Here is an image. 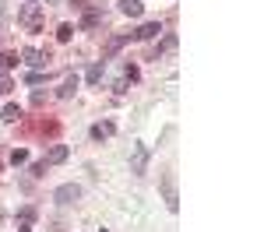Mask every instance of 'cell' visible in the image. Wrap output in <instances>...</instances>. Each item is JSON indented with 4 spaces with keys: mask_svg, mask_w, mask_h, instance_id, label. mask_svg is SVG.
<instances>
[{
    "mask_svg": "<svg viewBox=\"0 0 264 232\" xmlns=\"http://www.w3.org/2000/svg\"><path fill=\"white\" fill-rule=\"evenodd\" d=\"M53 200H56V204H60V208L74 204V200H81V186H78V183H64V186H56Z\"/></svg>",
    "mask_w": 264,
    "mask_h": 232,
    "instance_id": "1",
    "label": "cell"
},
{
    "mask_svg": "<svg viewBox=\"0 0 264 232\" xmlns=\"http://www.w3.org/2000/svg\"><path fill=\"white\" fill-rule=\"evenodd\" d=\"M162 200H166V208H169V211H180V194H176V180H173V172H166V176H162Z\"/></svg>",
    "mask_w": 264,
    "mask_h": 232,
    "instance_id": "2",
    "label": "cell"
},
{
    "mask_svg": "<svg viewBox=\"0 0 264 232\" xmlns=\"http://www.w3.org/2000/svg\"><path fill=\"white\" fill-rule=\"evenodd\" d=\"M144 166H148V148L144 144H134V158H130V172H144Z\"/></svg>",
    "mask_w": 264,
    "mask_h": 232,
    "instance_id": "3",
    "label": "cell"
},
{
    "mask_svg": "<svg viewBox=\"0 0 264 232\" xmlns=\"http://www.w3.org/2000/svg\"><path fill=\"white\" fill-rule=\"evenodd\" d=\"M67 155H70V148H67V144H53V148L46 151V158H42V162H46V166H56V162H67Z\"/></svg>",
    "mask_w": 264,
    "mask_h": 232,
    "instance_id": "4",
    "label": "cell"
},
{
    "mask_svg": "<svg viewBox=\"0 0 264 232\" xmlns=\"http://www.w3.org/2000/svg\"><path fill=\"white\" fill-rule=\"evenodd\" d=\"M21 60H25L28 67H42V64L50 60V53H42V50H32V46H28V50H21Z\"/></svg>",
    "mask_w": 264,
    "mask_h": 232,
    "instance_id": "5",
    "label": "cell"
},
{
    "mask_svg": "<svg viewBox=\"0 0 264 232\" xmlns=\"http://www.w3.org/2000/svg\"><path fill=\"white\" fill-rule=\"evenodd\" d=\"M116 4H120V14H127V18H141V11H144L141 0H116Z\"/></svg>",
    "mask_w": 264,
    "mask_h": 232,
    "instance_id": "6",
    "label": "cell"
},
{
    "mask_svg": "<svg viewBox=\"0 0 264 232\" xmlns=\"http://www.w3.org/2000/svg\"><path fill=\"white\" fill-rule=\"evenodd\" d=\"M78 84H81V81H78V74H67V78H64V84H60V92H56V95H60V99H70V95L78 92Z\"/></svg>",
    "mask_w": 264,
    "mask_h": 232,
    "instance_id": "7",
    "label": "cell"
},
{
    "mask_svg": "<svg viewBox=\"0 0 264 232\" xmlns=\"http://www.w3.org/2000/svg\"><path fill=\"white\" fill-rule=\"evenodd\" d=\"M158 32H162V25H158V21H148V25H141L134 35H138V39H155Z\"/></svg>",
    "mask_w": 264,
    "mask_h": 232,
    "instance_id": "8",
    "label": "cell"
},
{
    "mask_svg": "<svg viewBox=\"0 0 264 232\" xmlns=\"http://www.w3.org/2000/svg\"><path fill=\"white\" fill-rule=\"evenodd\" d=\"M102 70H106V64H92V67L85 70V81H88V84H99V81H102Z\"/></svg>",
    "mask_w": 264,
    "mask_h": 232,
    "instance_id": "9",
    "label": "cell"
},
{
    "mask_svg": "<svg viewBox=\"0 0 264 232\" xmlns=\"http://www.w3.org/2000/svg\"><path fill=\"white\" fill-rule=\"evenodd\" d=\"M99 21H102V11H99V7H92V11H88L85 18H81V28H95Z\"/></svg>",
    "mask_w": 264,
    "mask_h": 232,
    "instance_id": "10",
    "label": "cell"
},
{
    "mask_svg": "<svg viewBox=\"0 0 264 232\" xmlns=\"http://www.w3.org/2000/svg\"><path fill=\"white\" fill-rule=\"evenodd\" d=\"M113 134V123H95L92 127V141H102V137H109Z\"/></svg>",
    "mask_w": 264,
    "mask_h": 232,
    "instance_id": "11",
    "label": "cell"
},
{
    "mask_svg": "<svg viewBox=\"0 0 264 232\" xmlns=\"http://www.w3.org/2000/svg\"><path fill=\"white\" fill-rule=\"evenodd\" d=\"M0 116H4L7 123H14V120H21V106H14V102H11V106H4V113H0Z\"/></svg>",
    "mask_w": 264,
    "mask_h": 232,
    "instance_id": "12",
    "label": "cell"
},
{
    "mask_svg": "<svg viewBox=\"0 0 264 232\" xmlns=\"http://www.w3.org/2000/svg\"><path fill=\"white\" fill-rule=\"evenodd\" d=\"M56 39H60V42H70V39H74V25H60V28H56Z\"/></svg>",
    "mask_w": 264,
    "mask_h": 232,
    "instance_id": "13",
    "label": "cell"
},
{
    "mask_svg": "<svg viewBox=\"0 0 264 232\" xmlns=\"http://www.w3.org/2000/svg\"><path fill=\"white\" fill-rule=\"evenodd\" d=\"M21 60H18V53H4V56H0V67H4V70H11V67H18Z\"/></svg>",
    "mask_w": 264,
    "mask_h": 232,
    "instance_id": "14",
    "label": "cell"
},
{
    "mask_svg": "<svg viewBox=\"0 0 264 232\" xmlns=\"http://www.w3.org/2000/svg\"><path fill=\"white\" fill-rule=\"evenodd\" d=\"M11 162H14V166H25V162H28V151H25V148H14V151H11Z\"/></svg>",
    "mask_w": 264,
    "mask_h": 232,
    "instance_id": "15",
    "label": "cell"
},
{
    "mask_svg": "<svg viewBox=\"0 0 264 232\" xmlns=\"http://www.w3.org/2000/svg\"><path fill=\"white\" fill-rule=\"evenodd\" d=\"M14 88V81H11V74H0V95H7Z\"/></svg>",
    "mask_w": 264,
    "mask_h": 232,
    "instance_id": "16",
    "label": "cell"
},
{
    "mask_svg": "<svg viewBox=\"0 0 264 232\" xmlns=\"http://www.w3.org/2000/svg\"><path fill=\"white\" fill-rule=\"evenodd\" d=\"M123 39H127V35H113V39H109V46H106V53H116V50L123 46Z\"/></svg>",
    "mask_w": 264,
    "mask_h": 232,
    "instance_id": "17",
    "label": "cell"
},
{
    "mask_svg": "<svg viewBox=\"0 0 264 232\" xmlns=\"http://www.w3.org/2000/svg\"><path fill=\"white\" fill-rule=\"evenodd\" d=\"M113 92H116V95H123V92H127V78L116 81V84H113Z\"/></svg>",
    "mask_w": 264,
    "mask_h": 232,
    "instance_id": "18",
    "label": "cell"
},
{
    "mask_svg": "<svg viewBox=\"0 0 264 232\" xmlns=\"http://www.w3.org/2000/svg\"><path fill=\"white\" fill-rule=\"evenodd\" d=\"M32 176H46V162H35L32 166Z\"/></svg>",
    "mask_w": 264,
    "mask_h": 232,
    "instance_id": "19",
    "label": "cell"
},
{
    "mask_svg": "<svg viewBox=\"0 0 264 232\" xmlns=\"http://www.w3.org/2000/svg\"><path fill=\"white\" fill-rule=\"evenodd\" d=\"M18 232H28V225H25V222H21V225H18Z\"/></svg>",
    "mask_w": 264,
    "mask_h": 232,
    "instance_id": "20",
    "label": "cell"
},
{
    "mask_svg": "<svg viewBox=\"0 0 264 232\" xmlns=\"http://www.w3.org/2000/svg\"><path fill=\"white\" fill-rule=\"evenodd\" d=\"M42 4H60V0H42Z\"/></svg>",
    "mask_w": 264,
    "mask_h": 232,
    "instance_id": "21",
    "label": "cell"
},
{
    "mask_svg": "<svg viewBox=\"0 0 264 232\" xmlns=\"http://www.w3.org/2000/svg\"><path fill=\"white\" fill-rule=\"evenodd\" d=\"M99 232H106V229H99Z\"/></svg>",
    "mask_w": 264,
    "mask_h": 232,
    "instance_id": "22",
    "label": "cell"
}]
</instances>
